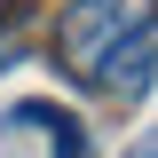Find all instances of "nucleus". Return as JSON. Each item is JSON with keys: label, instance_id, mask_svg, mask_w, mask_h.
<instances>
[{"label": "nucleus", "instance_id": "4", "mask_svg": "<svg viewBox=\"0 0 158 158\" xmlns=\"http://www.w3.org/2000/svg\"><path fill=\"white\" fill-rule=\"evenodd\" d=\"M127 158H158V142H150V135H142V142H135V150H127Z\"/></svg>", "mask_w": 158, "mask_h": 158}, {"label": "nucleus", "instance_id": "2", "mask_svg": "<svg viewBox=\"0 0 158 158\" xmlns=\"http://www.w3.org/2000/svg\"><path fill=\"white\" fill-rule=\"evenodd\" d=\"M150 79H158V32L142 24L127 48H111V63L95 71V87L103 95H150Z\"/></svg>", "mask_w": 158, "mask_h": 158}, {"label": "nucleus", "instance_id": "1", "mask_svg": "<svg viewBox=\"0 0 158 158\" xmlns=\"http://www.w3.org/2000/svg\"><path fill=\"white\" fill-rule=\"evenodd\" d=\"M142 24H150V0H71L56 16V63L79 87H95V71L111 63V48H127Z\"/></svg>", "mask_w": 158, "mask_h": 158}, {"label": "nucleus", "instance_id": "3", "mask_svg": "<svg viewBox=\"0 0 158 158\" xmlns=\"http://www.w3.org/2000/svg\"><path fill=\"white\" fill-rule=\"evenodd\" d=\"M8 127H48V150H56V158H87V135H79V118H71V111H56V103H24Z\"/></svg>", "mask_w": 158, "mask_h": 158}, {"label": "nucleus", "instance_id": "5", "mask_svg": "<svg viewBox=\"0 0 158 158\" xmlns=\"http://www.w3.org/2000/svg\"><path fill=\"white\" fill-rule=\"evenodd\" d=\"M8 56H16V48H8V40H0V71H8Z\"/></svg>", "mask_w": 158, "mask_h": 158}]
</instances>
